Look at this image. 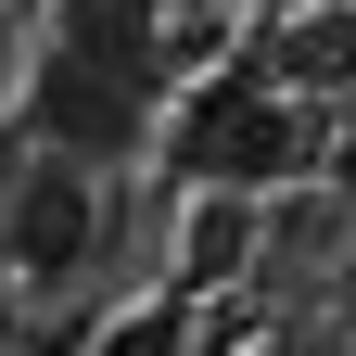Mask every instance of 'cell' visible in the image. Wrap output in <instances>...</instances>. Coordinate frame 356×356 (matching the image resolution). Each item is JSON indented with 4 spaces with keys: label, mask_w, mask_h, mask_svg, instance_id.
<instances>
[{
    "label": "cell",
    "mask_w": 356,
    "mask_h": 356,
    "mask_svg": "<svg viewBox=\"0 0 356 356\" xmlns=\"http://www.w3.org/2000/svg\"><path fill=\"white\" fill-rule=\"evenodd\" d=\"M51 140H64V153H102V140H127V102H115L89 64H51Z\"/></svg>",
    "instance_id": "2"
},
{
    "label": "cell",
    "mask_w": 356,
    "mask_h": 356,
    "mask_svg": "<svg viewBox=\"0 0 356 356\" xmlns=\"http://www.w3.org/2000/svg\"><path fill=\"white\" fill-rule=\"evenodd\" d=\"M293 140H280V115L267 102H216L204 115V165H280Z\"/></svg>",
    "instance_id": "3"
},
{
    "label": "cell",
    "mask_w": 356,
    "mask_h": 356,
    "mask_svg": "<svg viewBox=\"0 0 356 356\" xmlns=\"http://www.w3.org/2000/svg\"><path fill=\"white\" fill-rule=\"evenodd\" d=\"M13 254L38 267V280L89 267V178H76V165H26V178H13Z\"/></svg>",
    "instance_id": "1"
},
{
    "label": "cell",
    "mask_w": 356,
    "mask_h": 356,
    "mask_svg": "<svg viewBox=\"0 0 356 356\" xmlns=\"http://www.w3.org/2000/svg\"><path fill=\"white\" fill-rule=\"evenodd\" d=\"M102 356H178V343H165V318H140V331H115Z\"/></svg>",
    "instance_id": "4"
},
{
    "label": "cell",
    "mask_w": 356,
    "mask_h": 356,
    "mask_svg": "<svg viewBox=\"0 0 356 356\" xmlns=\"http://www.w3.org/2000/svg\"><path fill=\"white\" fill-rule=\"evenodd\" d=\"M343 178H356V153H343Z\"/></svg>",
    "instance_id": "5"
}]
</instances>
